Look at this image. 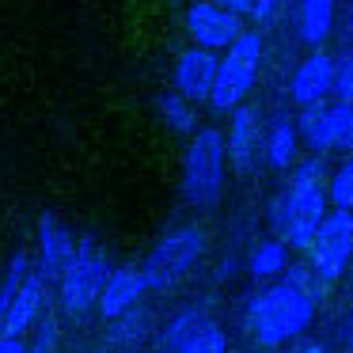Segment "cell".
Here are the masks:
<instances>
[{
	"label": "cell",
	"mask_w": 353,
	"mask_h": 353,
	"mask_svg": "<svg viewBox=\"0 0 353 353\" xmlns=\"http://www.w3.org/2000/svg\"><path fill=\"white\" fill-rule=\"evenodd\" d=\"M175 353H228V334H224L213 319H205Z\"/></svg>",
	"instance_id": "obj_23"
},
{
	"label": "cell",
	"mask_w": 353,
	"mask_h": 353,
	"mask_svg": "<svg viewBox=\"0 0 353 353\" xmlns=\"http://www.w3.org/2000/svg\"><path fill=\"white\" fill-rule=\"evenodd\" d=\"M0 353H27V345H23V338L0 334Z\"/></svg>",
	"instance_id": "obj_29"
},
{
	"label": "cell",
	"mask_w": 353,
	"mask_h": 353,
	"mask_svg": "<svg viewBox=\"0 0 353 353\" xmlns=\"http://www.w3.org/2000/svg\"><path fill=\"white\" fill-rule=\"evenodd\" d=\"M330 148L353 152V99L330 103Z\"/></svg>",
	"instance_id": "obj_20"
},
{
	"label": "cell",
	"mask_w": 353,
	"mask_h": 353,
	"mask_svg": "<svg viewBox=\"0 0 353 353\" xmlns=\"http://www.w3.org/2000/svg\"><path fill=\"white\" fill-rule=\"evenodd\" d=\"M110 274V262L107 254L99 251V243H95L92 236H84L77 247H72V259L65 262L61 270V307L69 315H88L95 307V300H99V289L103 281H107Z\"/></svg>",
	"instance_id": "obj_6"
},
{
	"label": "cell",
	"mask_w": 353,
	"mask_h": 353,
	"mask_svg": "<svg viewBox=\"0 0 353 353\" xmlns=\"http://www.w3.org/2000/svg\"><path fill=\"white\" fill-rule=\"evenodd\" d=\"M330 88H334V57L315 46V54H307L304 61L296 65V72H292L289 95H292L296 107H307V103L330 99Z\"/></svg>",
	"instance_id": "obj_11"
},
{
	"label": "cell",
	"mask_w": 353,
	"mask_h": 353,
	"mask_svg": "<svg viewBox=\"0 0 353 353\" xmlns=\"http://www.w3.org/2000/svg\"><path fill=\"white\" fill-rule=\"evenodd\" d=\"M285 266H289V243H285L281 236L262 239V243L251 251V277H259V281H274V277H281Z\"/></svg>",
	"instance_id": "obj_18"
},
{
	"label": "cell",
	"mask_w": 353,
	"mask_h": 353,
	"mask_svg": "<svg viewBox=\"0 0 353 353\" xmlns=\"http://www.w3.org/2000/svg\"><path fill=\"white\" fill-rule=\"evenodd\" d=\"M296 353H323V345H319V342H304Z\"/></svg>",
	"instance_id": "obj_31"
},
{
	"label": "cell",
	"mask_w": 353,
	"mask_h": 353,
	"mask_svg": "<svg viewBox=\"0 0 353 353\" xmlns=\"http://www.w3.org/2000/svg\"><path fill=\"white\" fill-rule=\"evenodd\" d=\"M72 247H77V239L65 228V221H57L54 213H42V221H39V274L46 281L61 277L65 262L72 259Z\"/></svg>",
	"instance_id": "obj_12"
},
{
	"label": "cell",
	"mask_w": 353,
	"mask_h": 353,
	"mask_svg": "<svg viewBox=\"0 0 353 353\" xmlns=\"http://www.w3.org/2000/svg\"><path fill=\"white\" fill-rule=\"evenodd\" d=\"M201 323H205V312H201V307H183V312H179L175 319H171L168 327H163V350L175 353L179 345H183L186 338H190L194 330L201 327Z\"/></svg>",
	"instance_id": "obj_24"
},
{
	"label": "cell",
	"mask_w": 353,
	"mask_h": 353,
	"mask_svg": "<svg viewBox=\"0 0 353 353\" xmlns=\"http://www.w3.org/2000/svg\"><path fill=\"white\" fill-rule=\"evenodd\" d=\"M330 92H334L338 99H353V50L334 61V88H330Z\"/></svg>",
	"instance_id": "obj_27"
},
{
	"label": "cell",
	"mask_w": 353,
	"mask_h": 353,
	"mask_svg": "<svg viewBox=\"0 0 353 353\" xmlns=\"http://www.w3.org/2000/svg\"><path fill=\"white\" fill-rule=\"evenodd\" d=\"M296 148H300V133L289 114H277L270 125H262V160L274 171L292 168L296 163Z\"/></svg>",
	"instance_id": "obj_15"
},
{
	"label": "cell",
	"mask_w": 353,
	"mask_h": 353,
	"mask_svg": "<svg viewBox=\"0 0 353 353\" xmlns=\"http://www.w3.org/2000/svg\"><path fill=\"white\" fill-rule=\"evenodd\" d=\"M122 353H145V350H122Z\"/></svg>",
	"instance_id": "obj_33"
},
{
	"label": "cell",
	"mask_w": 353,
	"mask_h": 353,
	"mask_svg": "<svg viewBox=\"0 0 353 353\" xmlns=\"http://www.w3.org/2000/svg\"><path fill=\"white\" fill-rule=\"evenodd\" d=\"M315 300H319V292L292 285L289 277H277L274 285L254 292L251 307H247L254 338L262 345H285L292 338H300L315 319Z\"/></svg>",
	"instance_id": "obj_2"
},
{
	"label": "cell",
	"mask_w": 353,
	"mask_h": 353,
	"mask_svg": "<svg viewBox=\"0 0 353 353\" xmlns=\"http://www.w3.org/2000/svg\"><path fill=\"white\" fill-rule=\"evenodd\" d=\"M221 4L232 12H239V16H247V8H251V0H221Z\"/></svg>",
	"instance_id": "obj_30"
},
{
	"label": "cell",
	"mask_w": 353,
	"mask_h": 353,
	"mask_svg": "<svg viewBox=\"0 0 353 353\" xmlns=\"http://www.w3.org/2000/svg\"><path fill=\"white\" fill-rule=\"evenodd\" d=\"M145 292H148V285H145V274H141V266L110 270L107 281H103V289H99V300H95V307H99L107 319H114V315L125 312V307L137 304Z\"/></svg>",
	"instance_id": "obj_13"
},
{
	"label": "cell",
	"mask_w": 353,
	"mask_h": 353,
	"mask_svg": "<svg viewBox=\"0 0 353 353\" xmlns=\"http://www.w3.org/2000/svg\"><path fill=\"white\" fill-rule=\"evenodd\" d=\"M327 201L334 209H353V152H345L334 175H327Z\"/></svg>",
	"instance_id": "obj_22"
},
{
	"label": "cell",
	"mask_w": 353,
	"mask_h": 353,
	"mask_svg": "<svg viewBox=\"0 0 353 353\" xmlns=\"http://www.w3.org/2000/svg\"><path fill=\"white\" fill-rule=\"evenodd\" d=\"M224 175H228V148H224V133L205 125L194 130L190 145L183 156V194L190 205L213 209L224 194Z\"/></svg>",
	"instance_id": "obj_3"
},
{
	"label": "cell",
	"mask_w": 353,
	"mask_h": 353,
	"mask_svg": "<svg viewBox=\"0 0 353 353\" xmlns=\"http://www.w3.org/2000/svg\"><path fill=\"white\" fill-rule=\"evenodd\" d=\"M228 114H232V122H228V133H224L228 163L236 171H251L254 160H259V152H262V118L251 103H239Z\"/></svg>",
	"instance_id": "obj_10"
},
{
	"label": "cell",
	"mask_w": 353,
	"mask_h": 353,
	"mask_svg": "<svg viewBox=\"0 0 353 353\" xmlns=\"http://www.w3.org/2000/svg\"><path fill=\"white\" fill-rule=\"evenodd\" d=\"M42 300H46V277H42V274H27L23 281H19L12 304H8V315H4V327H0V334L23 338L27 330L34 327V319H39Z\"/></svg>",
	"instance_id": "obj_14"
},
{
	"label": "cell",
	"mask_w": 353,
	"mask_h": 353,
	"mask_svg": "<svg viewBox=\"0 0 353 353\" xmlns=\"http://www.w3.org/2000/svg\"><path fill=\"white\" fill-rule=\"evenodd\" d=\"M243 31V16L224 8L221 0H198L186 8V34L194 46L205 50H228Z\"/></svg>",
	"instance_id": "obj_8"
},
{
	"label": "cell",
	"mask_w": 353,
	"mask_h": 353,
	"mask_svg": "<svg viewBox=\"0 0 353 353\" xmlns=\"http://www.w3.org/2000/svg\"><path fill=\"white\" fill-rule=\"evenodd\" d=\"M160 114H163V122H168L175 133H194L198 130V118H194L190 99H183L179 92H163L160 95Z\"/></svg>",
	"instance_id": "obj_21"
},
{
	"label": "cell",
	"mask_w": 353,
	"mask_h": 353,
	"mask_svg": "<svg viewBox=\"0 0 353 353\" xmlns=\"http://www.w3.org/2000/svg\"><path fill=\"white\" fill-rule=\"evenodd\" d=\"M54 342H57V323L54 319H42L39 330H34V345L27 353H50V350H54Z\"/></svg>",
	"instance_id": "obj_28"
},
{
	"label": "cell",
	"mask_w": 353,
	"mask_h": 353,
	"mask_svg": "<svg viewBox=\"0 0 353 353\" xmlns=\"http://www.w3.org/2000/svg\"><path fill=\"white\" fill-rule=\"evenodd\" d=\"M327 163L315 152L304 163H296L289 186L270 201V224L289 243V251H307L319 221L327 216Z\"/></svg>",
	"instance_id": "obj_1"
},
{
	"label": "cell",
	"mask_w": 353,
	"mask_h": 353,
	"mask_svg": "<svg viewBox=\"0 0 353 353\" xmlns=\"http://www.w3.org/2000/svg\"><path fill=\"white\" fill-rule=\"evenodd\" d=\"M285 4H289V0H251L247 16L254 19V27H274V23H281Z\"/></svg>",
	"instance_id": "obj_26"
},
{
	"label": "cell",
	"mask_w": 353,
	"mask_h": 353,
	"mask_svg": "<svg viewBox=\"0 0 353 353\" xmlns=\"http://www.w3.org/2000/svg\"><path fill=\"white\" fill-rule=\"evenodd\" d=\"M312 274L319 285H334L353 259V209H330L319 221L312 243Z\"/></svg>",
	"instance_id": "obj_7"
},
{
	"label": "cell",
	"mask_w": 353,
	"mask_h": 353,
	"mask_svg": "<svg viewBox=\"0 0 353 353\" xmlns=\"http://www.w3.org/2000/svg\"><path fill=\"white\" fill-rule=\"evenodd\" d=\"M334 4L338 0H300V39L307 46H323L330 39V27H334Z\"/></svg>",
	"instance_id": "obj_16"
},
{
	"label": "cell",
	"mask_w": 353,
	"mask_h": 353,
	"mask_svg": "<svg viewBox=\"0 0 353 353\" xmlns=\"http://www.w3.org/2000/svg\"><path fill=\"white\" fill-rule=\"evenodd\" d=\"M148 327H152V319H148L145 312H137V304L133 307H125L122 315H114V319H110V327H107V342L110 345H137L141 338L148 334Z\"/></svg>",
	"instance_id": "obj_19"
},
{
	"label": "cell",
	"mask_w": 353,
	"mask_h": 353,
	"mask_svg": "<svg viewBox=\"0 0 353 353\" xmlns=\"http://www.w3.org/2000/svg\"><path fill=\"white\" fill-rule=\"evenodd\" d=\"M350 39H353V12H350Z\"/></svg>",
	"instance_id": "obj_32"
},
{
	"label": "cell",
	"mask_w": 353,
	"mask_h": 353,
	"mask_svg": "<svg viewBox=\"0 0 353 353\" xmlns=\"http://www.w3.org/2000/svg\"><path fill=\"white\" fill-rule=\"evenodd\" d=\"M259 65H262V34L239 31V39L216 61V80H213V92H209L213 114H228L232 107H239L251 95L254 80H259Z\"/></svg>",
	"instance_id": "obj_4"
},
{
	"label": "cell",
	"mask_w": 353,
	"mask_h": 353,
	"mask_svg": "<svg viewBox=\"0 0 353 353\" xmlns=\"http://www.w3.org/2000/svg\"><path fill=\"white\" fill-rule=\"evenodd\" d=\"M201 254H205V232H201L198 224H186V228L168 232V236L148 251L145 266H141L145 285H148V289H156V292L175 289V285L183 281L194 266H198Z\"/></svg>",
	"instance_id": "obj_5"
},
{
	"label": "cell",
	"mask_w": 353,
	"mask_h": 353,
	"mask_svg": "<svg viewBox=\"0 0 353 353\" xmlns=\"http://www.w3.org/2000/svg\"><path fill=\"white\" fill-rule=\"evenodd\" d=\"M216 50L205 46H190L179 54L175 72H171V84L183 99L190 103H209V92H213V80H216Z\"/></svg>",
	"instance_id": "obj_9"
},
{
	"label": "cell",
	"mask_w": 353,
	"mask_h": 353,
	"mask_svg": "<svg viewBox=\"0 0 353 353\" xmlns=\"http://www.w3.org/2000/svg\"><path fill=\"white\" fill-rule=\"evenodd\" d=\"M27 274H31V259H27L23 251H16V254H12V262H8V270H4V277H0V327H4L8 304H12V296H16L19 281H23Z\"/></svg>",
	"instance_id": "obj_25"
},
{
	"label": "cell",
	"mask_w": 353,
	"mask_h": 353,
	"mask_svg": "<svg viewBox=\"0 0 353 353\" xmlns=\"http://www.w3.org/2000/svg\"><path fill=\"white\" fill-rule=\"evenodd\" d=\"M296 133L312 145V152H330V103H307L300 107V118H296Z\"/></svg>",
	"instance_id": "obj_17"
}]
</instances>
